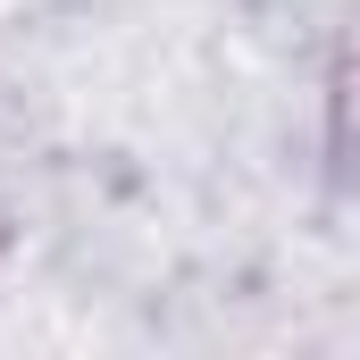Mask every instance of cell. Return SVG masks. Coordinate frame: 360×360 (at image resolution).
Segmentation results:
<instances>
[{"label":"cell","instance_id":"6da1fadb","mask_svg":"<svg viewBox=\"0 0 360 360\" xmlns=\"http://www.w3.org/2000/svg\"><path fill=\"white\" fill-rule=\"evenodd\" d=\"M327 151H335V176H360V25L335 42V68H327Z\"/></svg>","mask_w":360,"mask_h":360}]
</instances>
